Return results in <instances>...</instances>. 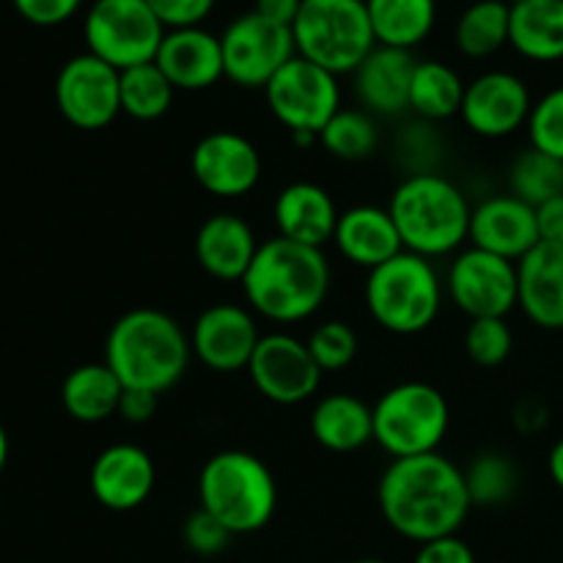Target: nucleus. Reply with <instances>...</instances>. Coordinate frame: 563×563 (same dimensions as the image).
I'll list each match as a JSON object with an SVG mask.
<instances>
[{"instance_id":"obj_30","label":"nucleus","mask_w":563,"mask_h":563,"mask_svg":"<svg viewBox=\"0 0 563 563\" xmlns=\"http://www.w3.org/2000/svg\"><path fill=\"white\" fill-rule=\"evenodd\" d=\"M467 82L443 60H418L410 86V110L427 121L460 115Z\"/></svg>"},{"instance_id":"obj_9","label":"nucleus","mask_w":563,"mask_h":563,"mask_svg":"<svg viewBox=\"0 0 563 563\" xmlns=\"http://www.w3.org/2000/svg\"><path fill=\"white\" fill-rule=\"evenodd\" d=\"M88 53L119 71L152 64L165 38V25L146 0H93L82 22Z\"/></svg>"},{"instance_id":"obj_46","label":"nucleus","mask_w":563,"mask_h":563,"mask_svg":"<svg viewBox=\"0 0 563 563\" xmlns=\"http://www.w3.org/2000/svg\"><path fill=\"white\" fill-rule=\"evenodd\" d=\"M548 471H550V478L555 482V487L563 489V440H559V443L553 445V451H550Z\"/></svg>"},{"instance_id":"obj_45","label":"nucleus","mask_w":563,"mask_h":563,"mask_svg":"<svg viewBox=\"0 0 563 563\" xmlns=\"http://www.w3.org/2000/svg\"><path fill=\"white\" fill-rule=\"evenodd\" d=\"M300 5H302V0H256L253 11H256V14H262L264 20L291 27L295 25L297 14H300Z\"/></svg>"},{"instance_id":"obj_26","label":"nucleus","mask_w":563,"mask_h":563,"mask_svg":"<svg viewBox=\"0 0 563 563\" xmlns=\"http://www.w3.org/2000/svg\"><path fill=\"white\" fill-rule=\"evenodd\" d=\"M311 434L333 454H352L374 440L372 407L352 394H328L311 412Z\"/></svg>"},{"instance_id":"obj_6","label":"nucleus","mask_w":563,"mask_h":563,"mask_svg":"<svg viewBox=\"0 0 563 563\" xmlns=\"http://www.w3.org/2000/svg\"><path fill=\"white\" fill-rule=\"evenodd\" d=\"M445 284L429 258L401 251L366 278V308L374 322L394 335H416L432 328L443 308Z\"/></svg>"},{"instance_id":"obj_11","label":"nucleus","mask_w":563,"mask_h":563,"mask_svg":"<svg viewBox=\"0 0 563 563\" xmlns=\"http://www.w3.org/2000/svg\"><path fill=\"white\" fill-rule=\"evenodd\" d=\"M225 80L240 88H267V82L297 55L291 27L264 20L256 11L236 16L220 33Z\"/></svg>"},{"instance_id":"obj_23","label":"nucleus","mask_w":563,"mask_h":563,"mask_svg":"<svg viewBox=\"0 0 563 563\" xmlns=\"http://www.w3.org/2000/svg\"><path fill=\"white\" fill-rule=\"evenodd\" d=\"M339 214L333 196L313 181H291L273 203L278 234L308 247H324V242H333Z\"/></svg>"},{"instance_id":"obj_31","label":"nucleus","mask_w":563,"mask_h":563,"mask_svg":"<svg viewBox=\"0 0 563 563\" xmlns=\"http://www.w3.org/2000/svg\"><path fill=\"white\" fill-rule=\"evenodd\" d=\"M509 0H476L456 22V47L467 58H489L509 44Z\"/></svg>"},{"instance_id":"obj_2","label":"nucleus","mask_w":563,"mask_h":563,"mask_svg":"<svg viewBox=\"0 0 563 563\" xmlns=\"http://www.w3.org/2000/svg\"><path fill=\"white\" fill-rule=\"evenodd\" d=\"M242 291L253 313L278 324L313 317L330 295V264L322 247H308L286 236L258 245Z\"/></svg>"},{"instance_id":"obj_24","label":"nucleus","mask_w":563,"mask_h":563,"mask_svg":"<svg viewBox=\"0 0 563 563\" xmlns=\"http://www.w3.org/2000/svg\"><path fill=\"white\" fill-rule=\"evenodd\" d=\"M520 308L533 324L563 330V242H539L522 262Z\"/></svg>"},{"instance_id":"obj_38","label":"nucleus","mask_w":563,"mask_h":563,"mask_svg":"<svg viewBox=\"0 0 563 563\" xmlns=\"http://www.w3.org/2000/svg\"><path fill=\"white\" fill-rule=\"evenodd\" d=\"M526 126L531 148L563 159V86L553 88L539 102H533Z\"/></svg>"},{"instance_id":"obj_15","label":"nucleus","mask_w":563,"mask_h":563,"mask_svg":"<svg viewBox=\"0 0 563 563\" xmlns=\"http://www.w3.org/2000/svg\"><path fill=\"white\" fill-rule=\"evenodd\" d=\"M192 179L214 198H242L262 179V154L251 137L231 130L203 135L190 154Z\"/></svg>"},{"instance_id":"obj_16","label":"nucleus","mask_w":563,"mask_h":563,"mask_svg":"<svg viewBox=\"0 0 563 563\" xmlns=\"http://www.w3.org/2000/svg\"><path fill=\"white\" fill-rule=\"evenodd\" d=\"M262 333L251 308L236 302H218L198 313L190 330L192 355L218 374L247 368Z\"/></svg>"},{"instance_id":"obj_29","label":"nucleus","mask_w":563,"mask_h":563,"mask_svg":"<svg viewBox=\"0 0 563 563\" xmlns=\"http://www.w3.org/2000/svg\"><path fill=\"white\" fill-rule=\"evenodd\" d=\"M368 20L379 47L416 49L432 33L438 0H366Z\"/></svg>"},{"instance_id":"obj_40","label":"nucleus","mask_w":563,"mask_h":563,"mask_svg":"<svg viewBox=\"0 0 563 563\" xmlns=\"http://www.w3.org/2000/svg\"><path fill=\"white\" fill-rule=\"evenodd\" d=\"M165 31L198 27L214 9V0H146Z\"/></svg>"},{"instance_id":"obj_33","label":"nucleus","mask_w":563,"mask_h":563,"mask_svg":"<svg viewBox=\"0 0 563 563\" xmlns=\"http://www.w3.org/2000/svg\"><path fill=\"white\" fill-rule=\"evenodd\" d=\"M319 143L330 157L344 159V163H361V159L372 157L379 146L377 121L366 110L341 108L319 132Z\"/></svg>"},{"instance_id":"obj_41","label":"nucleus","mask_w":563,"mask_h":563,"mask_svg":"<svg viewBox=\"0 0 563 563\" xmlns=\"http://www.w3.org/2000/svg\"><path fill=\"white\" fill-rule=\"evenodd\" d=\"M11 5L31 25L55 27L75 16L80 11L82 0H11Z\"/></svg>"},{"instance_id":"obj_10","label":"nucleus","mask_w":563,"mask_h":563,"mask_svg":"<svg viewBox=\"0 0 563 563\" xmlns=\"http://www.w3.org/2000/svg\"><path fill=\"white\" fill-rule=\"evenodd\" d=\"M269 113L291 135H317L341 110L339 77L311 60L295 58L264 88Z\"/></svg>"},{"instance_id":"obj_48","label":"nucleus","mask_w":563,"mask_h":563,"mask_svg":"<svg viewBox=\"0 0 563 563\" xmlns=\"http://www.w3.org/2000/svg\"><path fill=\"white\" fill-rule=\"evenodd\" d=\"M352 563H388V561H379V559H357V561H352Z\"/></svg>"},{"instance_id":"obj_43","label":"nucleus","mask_w":563,"mask_h":563,"mask_svg":"<svg viewBox=\"0 0 563 563\" xmlns=\"http://www.w3.org/2000/svg\"><path fill=\"white\" fill-rule=\"evenodd\" d=\"M157 399L159 396L148 394V390L124 388V396H121V405H119V416L124 418L126 423L152 421L154 412H157Z\"/></svg>"},{"instance_id":"obj_12","label":"nucleus","mask_w":563,"mask_h":563,"mask_svg":"<svg viewBox=\"0 0 563 563\" xmlns=\"http://www.w3.org/2000/svg\"><path fill=\"white\" fill-rule=\"evenodd\" d=\"M445 291L465 317L506 319L520 306L517 262L471 245L451 262Z\"/></svg>"},{"instance_id":"obj_18","label":"nucleus","mask_w":563,"mask_h":563,"mask_svg":"<svg viewBox=\"0 0 563 563\" xmlns=\"http://www.w3.org/2000/svg\"><path fill=\"white\" fill-rule=\"evenodd\" d=\"M88 484L99 506L110 511H132L152 498L157 467L141 445L115 443L99 451Z\"/></svg>"},{"instance_id":"obj_25","label":"nucleus","mask_w":563,"mask_h":563,"mask_svg":"<svg viewBox=\"0 0 563 563\" xmlns=\"http://www.w3.org/2000/svg\"><path fill=\"white\" fill-rule=\"evenodd\" d=\"M333 242L346 262L368 269V273L405 251L388 209L368 207V203L339 214Z\"/></svg>"},{"instance_id":"obj_3","label":"nucleus","mask_w":563,"mask_h":563,"mask_svg":"<svg viewBox=\"0 0 563 563\" xmlns=\"http://www.w3.org/2000/svg\"><path fill=\"white\" fill-rule=\"evenodd\" d=\"M190 335L159 308H132L104 339V363L124 388L159 396L179 385L190 366Z\"/></svg>"},{"instance_id":"obj_19","label":"nucleus","mask_w":563,"mask_h":563,"mask_svg":"<svg viewBox=\"0 0 563 563\" xmlns=\"http://www.w3.org/2000/svg\"><path fill=\"white\" fill-rule=\"evenodd\" d=\"M473 247L522 262L542 242L537 223V209L517 196H489L473 209L471 236Z\"/></svg>"},{"instance_id":"obj_28","label":"nucleus","mask_w":563,"mask_h":563,"mask_svg":"<svg viewBox=\"0 0 563 563\" xmlns=\"http://www.w3.org/2000/svg\"><path fill=\"white\" fill-rule=\"evenodd\" d=\"M124 385L108 363H82L66 374L60 385V405L80 423H102L119 416Z\"/></svg>"},{"instance_id":"obj_8","label":"nucleus","mask_w":563,"mask_h":563,"mask_svg":"<svg viewBox=\"0 0 563 563\" xmlns=\"http://www.w3.org/2000/svg\"><path fill=\"white\" fill-rule=\"evenodd\" d=\"M374 443L394 460L434 454L445 440L451 407L429 383H399L372 407Z\"/></svg>"},{"instance_id":"obj_35","label":"nucleus","mask_w":563,"mask_h":563,"mask_svg":"<svg viewBox=\"0 0 563 563\" xmlns=\"http://www.w3.org/2000/svg\"><path fill=\"white\" fill-rule=\"evenodd\" d=\"M467 493H471L473 506H493L506 504L517 489V467L515 462L498 451L478 454L465 471Z\"/></svg>"},{"instance_id":"obj_37","label":"nucleus","mask_w":563,"mask_h":563,"mask_svg":"<svg viewBox=\"0 0 563 563\" xmlns=\"http://www.w3.org/2000/svg\"><path fill=\"white\" fill-rule=\"evenodd\" d=\"M465 350L476 366L495 368L509 361L515 350V333L506 319H471L465 333Z\"/></svg>"},{"instance_id":"obj_47","label":"nucleus","mask_w":563,"mask_h":563,"mask_svg":"<svg viewBox=\"0 0 563 563\" xmlns=\"http://www.w3.org/2000/svg\"><path fill=\"white\" fill-rule=\"evenodd\" d=\"M5 462H9V434H5L3 423H0V473L5 471Z\"/></svg>"},{"instance_id":"obj_32","label":"nucleus","mask_w":563,"mask_h":563,"mask_svg":"<svg viewBox=\"0 0 563 563\" xmlns=\"http://www.w3.org/2000/svg\"><path fill=\"white\" fill-rule=\"evenodd\" d=\"M176 88L157 64H141L121 71V113L135 121H157L170 110Z\"/></svg>"},{"instance_id":"obj_42","label":"nucleus","mask_w":563,"mask_h":563,"mask_svg":"<svg viewBox=\"0 0 563 563\" xmlns=\"http://www.w3.org/2000/svg\"><path fill=\"white\" fill-rule=\"evenodd\" d=\"M412 563H476L471 544L462 542L460 537H443L434 542L418 544L416 561Z\"/></svg>"},{"instance_id":"obj_22","label":"nucleus","mask_w":563,"mask_h":563,"mask_svg":"<svg viewBox=\"0 0 563 563\" xmlns=\"http://www.w3.org/2000/svg\"><path fill=\"white\" fill-rule=\"evenodd\" d=\"M258 253L256 234L240 214H209L196 231V262L218 280H240Z\"/></svg>"},{"instance_id":"obj_39","label":"nucleus","mask_w":563,"mask_h":563,"mask_svg":"<svg viewBox=\"0 0 563 563\" xmlns=\"http://www.w3.org/2000/svg\"><path fill=\"white\" fill-rule=\"evenodd\" d=\"M181 537H185L187 550H192L196 555H207V559L209 555L223 553L231 542V533L203 509L192 511V515L187 517Z\"/></svg>"},{"instance_id":"obj_21","label":"nucleus","mask_w":563,"mask_h":563,"mask_svg":"<svg viewBox=\"0 0 563 563\" xmlns=\"http://www.w3.org/2000/svg\"><path fill=\"white\" fill-rule=\"evenodd\" d=\"M418 60L410 49L374 47L355 75V93L372 115H399L410 110V86Z\"/></svg>"},{"instance_id":"obj_14","label":"nucleus","mask_w":563,"mask_h":563,"mask_svg":"<svg viewBox=\"0 0 563 563\" xmlns=\"http://www.w3.org/2000/svg\"><path fill=\"white\" fill-rule=\"evenodd\" d=\"M245 372L253 388L280 407H295L311 399L324 374L313 361L308 341L289 333L262 335Z\"/></svg>"},{"instance_id":"obj_13","label":"nucleus","mask_w":563,"mask_h":563,"mask_svg":"<svg viewBox=\"0 0 563 563\" xmlns=\"http://www.w3.org/2000/svg\"><path fill=\"white\" fill-rule=\"evenodd\" d=\"M55 104L77 130H104L121 113V71L91 53L75 55L55 77Z\"/></svg>"},{"instance_id":"obj_5","label":"nucleus","mask_w":563,"mask_h":563,"mask_svg":"<svg viewBox=\"0 0 563 563\" xmlns=\"http://www.w3.org/2000/svg\"><path fill=\"white\" fill-rule=\"evenodd\" d=\"M198 504L231 537H245L269 526L278 509V484L251 451H218L198 473Z\"/></svg>"},{"instance_id":"obj_4","label":"nucleus","mask_w":563,"mask_h":563,"mask_svg":"<svg viewBox=\"0 0 563 563\" xmlns=\"http://www.w3.org/2000/svg\"><path fill=\"white\" fill-rule=\"evenodd\" d=\"M405 251L423 258L449 256L471 236L473 207L456 181L434 170H416L394 190L388 203Z\"/></svg>"},{"instance_id":"obj_44","label":"nucleus","mask_w":563,"mask_h":563,"mask_svg":"<svg viewBox=\"0 0 563 563\" xmlns=\"http://www.w3.org/2000/svg\"><path fill=\"white\" fill-rule=\"evenodd\" d=\"M537 223L542 242H563V196L539 203Z\"/></svg>"},{"instance_id":"obj_1","label":"nucleus","mask_w":563,"mask_h":563,"mask_svg":"<svg viewBox=\"0 0 563 563\" xmlns=\"http://www.w3.org/2000/svg\"><path fill=\"white\" fill-rule=\"evenodd\" d=\"M377 500L385 522L418 544L454 537L473 509L465 471L440 451L390 462Z\"/></svg>"},{"instance_id":"obj_20","label":"nucleus","mask_w":563,"mask_h":563,"mask_svg":"<svg viewBox=\"0 0 563 563\" xmlns=\"http://www.w3.org/2000/svg\"><path fill=\"white\" fill-rule=\"evenodd\" d=\"M154 64L176 91H207L225 77L220 36L203 31L201 25L165 31Z\"/></svg>"},{"instance_id":"obj_7","label":"nucleus","mask_w":563,"mask_h":563,"mask_svg":"<svg viewBox=\"0 0 563 563\" xmlns=\"http://www.w3.org/2000/svg\"><path fill=\"white\" fill-rule=\"evenodd\" d=\"M291 33L297 55L335 77L355 71L377 47L366 0H302Z\"/></svg>"},{"instance_id":"obj_34","label":"nucleus","mask_w":563,"mask_h":563,"mask_svg":"<svg viewBox=\"0 0 563 563\" xmlns=\"http://www.w3.org/2000/svg\"><path fill=\"white\" fill-rule=\"evenodd\" d=\"M511 196L531 203L533 209L550 198L563 196V159L528 148L515 159L509 170Z\"/></svg>"},{"instance_id":"obj_17","label":"nucleus","mask_w":563,"mask_h":563,"mask_svg":"<svg viewBox=\"0 0 563 563\" xmlns=\"http://www.w3.org/2000/svg\"><path fill=\"white\" fill-rule=\"evenodd\" d=\"M533 110L526 80L511 71H484L467 82L462 99V121L478 137H506L528 124Z\"/></svg>"},{"instance_id":"obj_36","label":"nucleus","mask_w":563,"mask_h":563,"mask_svg":"<svg viewBox=\"0 0 563 563\" xmlns=\"http://www.w3.org/2000/svg\"><path fill=\"white\" fill-rule=\"evenodd\" d=\"M308 350H311L313 361L322 368L324 374L344 372L346 366H352V361L357 357V335L341 319H328V322L319 324L317 330L308 339Z\"/></svg>"},{"instance_id":"obj_27","label":"nucleus","mask_w":563,"mask_h":563,"mask_svg":"<svg viewBox=\"0 0 563 563\" xmlns=\"http://www.w3.org/2000/svg\"><path fill=\"white\" fill-rule=\"evenodd\" d=\"M511 5L509 44L528 60L563 58V0H517Z\"/></svg>"}]
</instances>
